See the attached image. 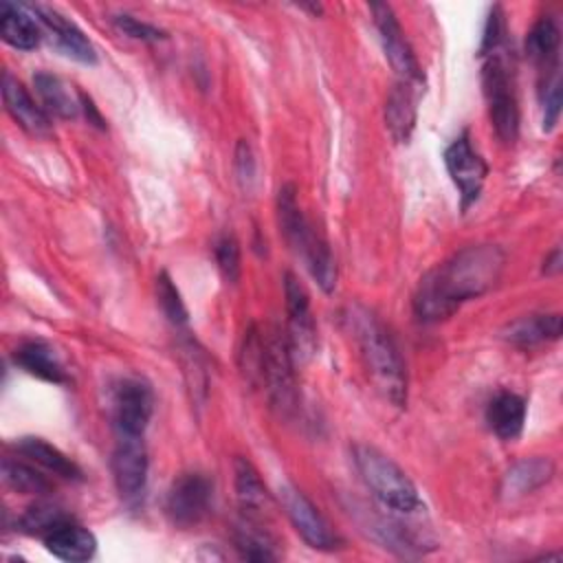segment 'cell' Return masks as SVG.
<instances>
[{"instance_id": "31", "label": "cell", "mask_w": 563, "mask_h": 563, "mask_svg": "<svg viewBox=\"0 0 563 563\" xmlns=\"http://www.w3.org/2000/svg\"><path fill=\"white\" fill-rule=\"evenodd\" d=\"M156 299H158V306H161L163 314L174 325H187L189 312H187V308L183 303V297H180L178 288L174 286L172 277L165 271L156 277Z\"/></svg>"}, {"instance_id": "6", "label": "cell", "mask_w": 563, "mask_h": 563, "mask_svg": "<svg viewBox=\"0 0 563 563\" xmlns=\"http://www.w3.org/2000/svg\"><path fill=\"white\" fill-rule=\"evenodd\" d=\"M284 297H286V314H288L286 341H288L295 365H301V363H308L317 350V325H314V314L310 308L308 292L292 273L284 275Z\"/></svg>"}, {"instance_id": "29", "label": "cell", "mask_w": 563, "mask_h": 563, "mask_svg": "<svg viewBox=\"0 0 563 563\" xmlns=\"http://www.w3.org/2000/svg\"><path fill=\"white\" fill-rule=\"evenodd\" d=\"M2 479L7 486L24 495H44L51 490V482L42 473L24 462H15L9 457L2 462Z\"/></svg>"}, {"instance_id": "13", "label": "cell", "mask_w": 563, "mask_h": 563, "mask_svg": "<svg viewBox=\"0 0 563 563\" xmlns=\"http://www.w3.org/2000/svg\"><path fill=\"white\" fill-rule=\"evenodd\" d=\"M29 9L53 33L57 48L66 57H73L75 62H81V64H95L97 62L95 46L90 44V40L84 35V31L75 22H70L59 11H55V9L46 7V4H31Z\"/></svg>"}, {"instance_id": "35", "label": "cell", "mask_w": 563, "mask_h": 563, "mask_svg": "<svg viewBox=\"0 0 563 563\" xmlns=\"http://www.w3.org/2000/svg\"><path fill=\"white\" fill-rule=\"evenodd\" d=\"M504 35H506V20H504L501 7H493L488 18H486V26H484L482 44H479V55L484 57V55L501 48Z\"/></svg>"}, {"instance_id": "22", "label": "cell", "mask_w": 563, "mask_h": 563, "mask_svg": "<svg viewBox=\"0 0 563 563\" xmlns=\"http://www.w3.org/2000/svg\"><path fill=\"white\" fill-rule=\"evenodd\" d=\"M486 422L497 438L517 440L521 435L523 422H526L523 398L512 391L497 394L486 409Z\"/></svg>"}, {"instance_id": "30", "label": "cell", "mask_w": 563, "mask_h": 563, "mask_svg": "<svg viewBox=\"0 0 563 563\" xmlns=\"http://www.w3.org/2000/svg\"><path fill=\"white\" fill-rule=\"evenodd\" d=\"M73 517L68 512H64L59 506H53V504H46V501H40V504H33L20 519V528L26 532V534H37V537H46L48 532H53L55 528H59L62 523L70 521Z\"/></svg>"}, {"instance_id": "32", "label": "cell", "mask_w": 563, "mask_h": 563, "mask_svg": "<svg viewBox=\"0 0 563 563\" xmlns=\"http://www.w3.org/2000/svg\"><path fill=\"white\" fill-rule=\"evenodd\" d=\"M213 253H216V262H218V268H220L222 277L229 284H235L238 277H240V244H238L235 235L233 233H222L216 240Z\"/></svg>"}, {"instance_id": "17", "label": "cell", "mask_w": 563, "mask_h": 563, "mask_svg": "<svg viewBox=\"0 0 563 563\" xmlns=\"http://www.w3.org/2000/svg\"><path fill=\"white\" fill-rule=\"evenodd\" d=\"M15 365H20L26 374L53 383V385H66L68 376L66 369L57 356V352L44 343V341H24L13 352Z\"/></svg>"}, {"instance_id": "23", "label": "cell", "mask_w": 563, "mask_h": 563, "mask_svg": "<svg viewBox=\"0 0 563 563\" xmlns=\"http://www.w3.org/2000/svg\"><path fill=\"white\" fill-rule=\"evenodd\" d=\"M552 475H554V462L550 457H526L512 464L510 471L504 475L501 493L504 497H510V499L521 497L548 484Z\"/></svg>"}, {"instance_id": "14", "label": "cell", "mask_w": 563, "mask_h": 563, "mask_svg": "<svg viewBox=\"0 0 563 563\" xmlns=\"http://www.w3.org/2000/svg\"><path fill=\"white\" fill-rule=\"evenodd\" d=\"M2 99L7 112L24 132L33 136L51 134V119L46 110L33 101L29 90L11 73L2 75Z\"/></svg>"}, {"instance_id": "4", "label": "cell", "mask_w": 563, "mask_h": 563, "mask_svg": "<svg viewBox=\"0 0 563 563\" xmlns=\"http://www.w3.org/2000/svg\"><path fill=\"white\" fill-rule=\"evenodd\" d=\"M482 88L497 136L504 143H512L519 132V108L515 97L512 68L508 66L501 48L484 55Z\"/></svg>"}, {"instance_id": "16", "label": "cell", "mask_w": 563, "mask_h": 563, "mask_svg": "<svg viewBox=\"0 0 563 563\" xmlns=\"http://www.w3.org/2000/svg\"><path fill=\"white\" fill-rule=\"evenodd\" d=\"M44 545H46V550H48L53 556H57V559H62V561H68V563L88 561V559H92L95 552H97V539H95V534H92L88 528L75 523L73 519L66 521V523H62V526L55 528L53 532H48V534L44 537Z\"/></svg>"}, {"instance_id": "36", "label": "cell", "mask_w": 563, "mask_h": 563, "mask_svg": "<svg viewBox=\"0 0 563 563\" xmlns=\"http://www.w3.org/2000/svg\"><path fill=\"white\" fill-rule=\"evenodd\" d=\"M235 174L242 183V187H249L253 176H255V161H253V152L251 145L242 139L235 147Z\"/></svg>"}, {"instance_id": "9", "label": "cell", "mask_w": 563, "mask_h": 563, "mask_svg": "<svg viewBox=\"0 0 563 563\" xmlns=\"http://www.w3.org/2000/svg\"><path fill=\"white\" fill-rule=\"evenodd\" d=\"M279 501L290 519L292 528L299 532V537L314 550H334L339 548L341 539L330 528L328 519L319 512V508L292 484L279 486Z\"/></svg>"}, {"instance_id": "3", "label": "cell", "mask_w": 563, "mask_h": 563, "mask_svg": "<svg viewBox=\"0 0 563 563\" xmlns=\"http://www.w3.org/2000/svg\"><path fill=\"white\" fill-rule=\"evenodd\" d=\"M352 455L365 486L385 508L398 515H413L422 508L418 488L391 457L369 444H356Z\"/></svg>"}, {"instance_id": "27", "label": "cell", "mask_w": 563, "mask_h": 563, "mask_svg": "<svg viewBox=\"0 0 563 563\" xmlns=\"http://www.w3.org/2000/svg\"><path fill=\"white\" fill-rule=\"evenodd\" d=\"M277 224L290 249L295 251L308 231L310 222L301 213V207L297 202V187L292 183H286L279 187L277 194Z\"/></svg>"}, {"instance_id": "26", "label": "cell", "mask_w": 563, "mask_h": 563, "mask_svg": "<svg viewBox=\"0 0 563 563\" xmlns=\"http://www.w3.org/2000/svg\"><path fill=\"white\" fill-rule=\"evenodd\" d=\"M526 53L534 64L545 66V73L559 68V26L552 18L534 22L526 35Z\"/></svg>"}, {"instance_id": "5", "label": "cell", "mask_w": 563, "mask_h": 563, "mask_svg": "<svg viewBox=\"0 0 563 563\" xmlns=\"http://www.w3.org/2000/svg\"><path fill=\"white\" fill-rule=\"evenodd\" d=\"M295 361L288 341L277 330L264 334V363L262 383L266 385L271 405L290 416L297 409V383H295Z\"/></svg>"}, {"instance_id": "24", "label": "cell", "mask_w": 563, "mask_h": 563, "mask_svg": "<svg viewBox=\"0 0 563 563\" xmlns=\"http://www.w3.org/2000/svg\"><path fill=\"white\" fill-rule=\"evenodd\" d=\"M561 336V317L554 314H528L506 325L504 339L519 345L532 347L548 341H556Z\"/></svg>"}, {"instance_id": "33", "label": "cell", "mask_w": 563, "mask_h": 563, "mask_svg": "<svg viewBox=\"0 0 563 563\" xmlns=\"http://www.w3.org/2000/svg\"><path fill=\"white\" fill-rule=\"evenodd\" d=\"M541 103H543V130H552L559 119V112H561L559 68L550 70L545 75V81L541 84Z\"/></svg>"}, {"instance_id": "25", "label": "cell", "mask_w": 563, "mask_h": 563, "mask_svg": "<svg viewBox=\"0 0 563 563\" xmlns=\"http://www.w3.org/2000/svg\"><path fill=\"white\" fill-rule=\"evenodd\" d=\"M15 451L22 453L24 457L33 460L35 464L44 466L46 471L55 473L57 477H64V479H81V468H79L66 453H62L55 444L46 442L44 438H35V435L20 438V440L15 442Z\"/></svg>"}, {"instance_id": "7", "label": "cell", "mask_w": 563, "mask_h": 563, "mask_svg": "<svg viewBox=\"0 0 563 563\" xmlns=\"http://www.w3.org/2000/svg\"><path fill=\"white\" fill-rule=\"evenodd\" d=\"M369 11L374 15V24H376L385 57L391 64V68L396 70V75L400 77L398 81L422 88L424 77L420 70V64H418L413 48L409 46L405 31H402L396 13L391 11V7L385 2H374V4H369Z\"/></svg>"}, {"instance_id": "37", "label": "cell", "mask_w": 563, "mask_h": 563, "mask_svg": "<svg viewBox=\"0 0 563 563\" xmlns=\"http://www.w3.org/2000/svg\"><path fill=\"white\" fill-rule=\"evenodd\" d=\"M79 101H81V110L86 112V117H88V123H92V125H97V128H106V121H103V117L99 114V110H97V106L92 103V99L90 97H86L84 92H79Z\"/></svg>"}, {"instance_id": "1", "label": "cell", "mask_w": 563, "mask_h": 563, "mask_svg": "<svg viewBox=\"0 0 563 563\" xmlns=\"http://www.w3.org/2000/svg\"><path fill=\"white\" fill-rule=\"evenodd\" d=\"M506 255L497 244H471L431 268L413 295L420 321L435 323L451 317L464 301L488 292L501 277Z\"/></svg>"}, {"instance_id": "11", "label": "cell", "mask_w": 563, "mask_h": 563, "mask_svg": "<svg viewBox=\"0 0 563 563\" xmlns=\"http://www.w3.org/2000/svg\"><path fill=\"white\" fill-rule=\"evenodd\" d=\"M444 165L451 180L460 189V202H462V209L466 211L479 198V191L488 174V165L473 150L471 136L466 130L444 150Z\"/></svg>"}, {"instance_id": "10", "label": "cell", "mask_w": 563, "mask_h": 563, "mask_svg": "<svg viewBox=\"0 0 563 563\" xmlns=\"http://www.w3.org/2000/svg\"><path fill=\"white\" fill-rule=\"evenodd\" d=\"M154 411L152 387L141 378H123L112 396V422L119 435L143 438Z\"/></svg>"}, {"instance_id": "38", "label": "cell", "mask_w": 563, "mask_h": 563, "mask_svg": "<svg viewBox=\"0 0 563 563\" xmlns=\"http://www.w3.org/2000/svg\"><path fill=\"white\" fill-rule=\"evenodd\" d=\"M561 271V249L556 246L552 253L545 255L543 260V273L545 275H556Z\"/></svg>"}, {"instance_id": "8", "label": "cell", "mask_w": 563, "mask_h": 563, "mask_svg": "<svg viewBox=\"0 0 563 563\" xmlns=\"http://www.w3.org/2000/svg\"><path fill=\"white\" fill-rule=\"evenodd\" d=\"M213 484L202 473H183L174 479L167 490L165 510L174 526L191 528L198 526L211 508Z\"/></svg>"}, {"instance_id": "2", "label": "cell", "mask_w": 563, "mask_h": 563, "mask_svg": "<svg viewBox=\"0 0 563 563\" xmlns=\"http://www.w3.org/2000/svg\"><path fill=\"white\" fill-rule=\"evenodd\" d=\"M361 361L374 387L396 407L407 402V369L389 330L365 308H352L345 317Z\"/></svg>"}, {"instance_id": "34", "label": "cell", "mask_w": 563, "mask_h": 563, "mask_svg": "<svg viewBox=\"0 0 563 563\" xmlns=\"http://www.w3.org/2000/svg\"><path fill=\"white\" fill-rule=\"evenodd\" d=\"M112 22H114V26H117L123 35H128V37H132V40H141V42H158V40H165V31H161L158 26L147 24V22H143V20H139V18H134V15L119 13V15L112 18Z\"/></svg>"}, {"instance_id": "19", "label": "cell", "mask_w": 563, "mask_h": 563, "mask_svg": "<svg viewBox=\"0 0 563 563\" xmlns=\"http://www.w3.org/2000/svg\"><path fill=\"white\" fill-rule=\"evenodd\" d=\"M420 88L398 81L385 101V125L394 141L407 143L416 125V92Z\"/></svg>"}, {"instance_id": "21", "label": "cell", "mask_w": 563, "mask_h": 563, "mask_svg": "<svg viewBox=\"0 0 563 563\" xmlns=\"http://www.w3.org/2000/svg\"><path fill=\"white\" fill-rule=\"evenodd\" d=\"M33 86L46 114H53L57 119H75L79 114L81 110L79 95L75 97L70 86L62 77L40 70L33 75Z\"/></svg>"}, {"instance_id": "20", "label": "cell", "mask_w": 563, "mask_h": 563, "mask_svg": "<svg viewBox=\"0 0 563 563\" xmlns=\"http://www.w3.org/2000/svg\"><path fill=\"white\" fill-rule=\"evenodd\" d=\"M0 35L18 51H33L40 44V26L24 4L0 2Z\"/></svg>"}, {"instance_id": "28", "label": "cell", "mask_w": 563, "mask_h": 563, "mask_svg": "<svg viewBox=\"0 0 563 563\" xmlns=\"http://www.w3.org/2000/svg\"><path fill=\"white\" fill-rule=\"evenodd\" d=\"M235 550L246 561H275V543L273 539L262 530V521L244 517L233 532Z\"/></svg>"}, {"instance_id": "12", "label": "cell", "mask_w": 563, "mask_h": 563, "mask_svg": "<svg viewBox=\"0 0 563 563\" xmlns=\"http://www.w3.org/2000/svg\"><path fill=\"white\" fill-rule=\"evenodd\" d=\"M147 451L143 438L119 435V442L112 453V475L119 495L132 504L139 501L147 486Z\"/></svg>"}, {"instance_id": "18", "label": "cell", "mask_w": 563, "mask_h": 563, "mask_svg": "<svg viewBox=\"0 0 563 563\" xmlns=\"http://www.w3.org/2000/svg\"><path fill=\"white\" fill-rule=\"evenodd\" d=\"M295 253L306 262L310 275L321 286V290L332 292L336 286V262L330 251V244L325 242V238L319 231H314L312 224L306 231L299 246L295 249Z\"/></svg>"}, {"instance_id": "15", "label": "cell", "mask_w": 563, "mask_h": 563, "mask_svg": "<svg viewBox=\"0 0 563 563\" xmlns=\"http://www.w3.org/2000/svg\"><path fill=\"white\" fill-rule=\"evenodd\" d=\"M233 484L238 504L244 512V517L264 521L273 510V497L266 490L260 473L246 457H235L233 462Z\"/></svg>"}]
</instances>
